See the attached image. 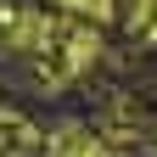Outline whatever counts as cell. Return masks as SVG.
Wrapping results in <instances>:
<instances>
[{"label":"cell","mask_w":157,"mask_h":157,"mask_svg":"<svg viewBox=\"0 0 157 157\" xmlns=\"http://www.w3.org/2000/svg\"><path fill=\"white\" fill-rule=\"evenodd\" d=\"M56 6H67V11H84V17H107V11H112V0H56Z\"/></svg>","instance_id":"1"}]
</instances>
